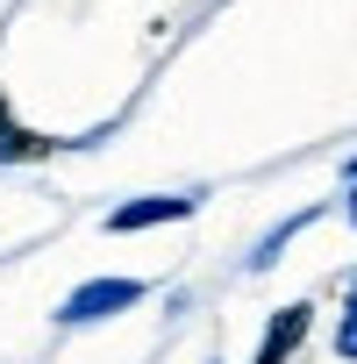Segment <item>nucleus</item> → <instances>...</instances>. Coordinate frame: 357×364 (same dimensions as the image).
I'll use <instances>...</instances> for the list:
<instances>
[{"instance_id": "1", "label": "nucleus", "mask_w": 357, "mask_h": 364, "mask_svg": "<svg viewBox=\"0 0 357 364\" xmlns=\"http://www.w3.org/2000/svg\"><path fill=\"white\" fill-rule=\"evenodd\" d=\"M143 293H150L143 279H86L58 300V328H93L107 314H129V307H143Z\"/></svg>"}, {"instance_id": "2", "label": "nucleus", "mask_w": 357, "mask_h": 364, "mask_svg": "<svg viewBox=\"0 0 357 364\" xmlns=\"http://www.w3.org/2000/svg\"><path fill=\"white\" fill-rule=\"evenodd\" d=\"M201 215V193H143V200H122L107 208V236H136V229H157V222H193Z\"/></svg>"}, {"instance_id": "3", "label": "nucleus", "mask_w": 357, "mask_h": 364, "mask_svg": "<svg viewBox=\"0 0 357 364\" xmlns=\"http://www.w3.org/2000/svg\"><path fill=\"white\" fill-rule=\"evenodd\" d=\"M307 314H314V307H279V321H272L265 343H257V364H286V350L307 336Z\"/></svg>"}, {"instance_id": "4", "label": "nucleus", "mask_w": 357, "mask_h": 364, "mask_svg": "<svg viewBox=\"0 0 357 364\" xmlns=\"http://www.w3.org/2000/svg\"><path fill=\"white\" fill-rule=\"evenodd\" d=\"M36 150H43V143L8 114V100H0V164H22V157H36Z\"/></svg>"}, {"instance_id": "5", "label": "nucleus", "mask_w": 357, "mask_h": 364, "mask_svg": "<svg viewBox=\"0 0 357 364\" xmlns=\"http://www.w3.org/2000/svg\"><path fill=\"white\" fill-rule=\"evenodd\" d=\"M307 222H314V215H293V222H279V229H272V236H265V243L250 250V272H265V264H272V257H279V250H286V243H293V236H300Z\"/></svg>"}, {"instance_id": "6", "label": "nucleus", "mask_w": 357, "mask_h": 364, "mask_svg": "<svg viewBox=\"0 0 357 364\" xmlns=\"http://www.w3.org/2000/svg\"><path fill=\"white\" fill-rule=\"evenodd\" d=\"M336 357L357 364V279L343 286V321H336Z\"/></svg>"}, {"instance_id": "7", "label": "nucleus", "mask_w": 357, "mask_h": 364, "mask_svg": "<svg viewBox=\"0 0 357 364\" xmlns=\"http://www.w3.org/2000/svg\"><path fill=\"white\" fill-rule=\"evenodd\" d=\"M343 215H350V229H357V178H350V200H343Z\"/></svg>"}]
</instances>
